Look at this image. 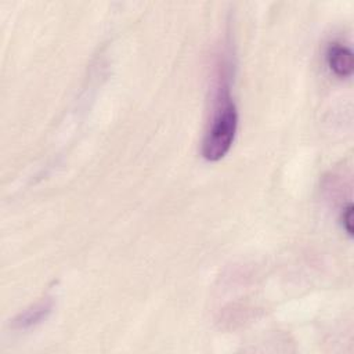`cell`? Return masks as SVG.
Listing matches in <instances>:
<instances>
[{
	"mask_svg": "<svg viewBox=\"0 0 354 354\" xmlns=\"http://www.w3.org/2000/svg\"><path fill=\"white\" fill-rule=\"evenodd\" d=\"M238 130V111L230 93L228 75L221 72L212 120L202 141V156L209 162L223 159L231 149Z\"/></svg>",
	"mask_w": 354,
	"mask_h": 354,
	"instance_id": "1",
	"label": "cell"
},
{
	"mask_svg": "<svg viewBox=\"0 0 354 354\" xmlns=\"http://www.w3.org/2000/svg\"><path fill=\"white\" fill-rule=\"evenodd\" d=\"M326 61L330 71L339 77L350 76L353 72V68H354L353 53L348 47L340 43H333L328 47Z\"/></svg>",
	"mask_w": 354,
	"mask_h": 354,
	"instance_id": "2",
	"label": "cell"
},
{
	"mask_svg": "<svg viewBox=\"0 0 354 354\" xmlns=\"http://www.w3.org/2000/svg\"><path fill=\"white\" fill-rule=\"evenodd\" d=\"M51 308H53V303L50 300L40 301V303L35 304L32 308L19 314L14 319V326L17 329H28L30 326H35V325H37L39 322H41L43 319L47 318Z\"/></svg>",
	"mask_w": 354,
	"mask_h": 354,
	"instance_id": "3",
	"label": "cell"
},
{
	"mask_svg": "<svg viewBox=\"0 0 354 354\" xmlns=\"http://www.w3.org/2000/svg\"><path fill=\"white\" fill-rule=\"evenodd\" d=\"M351 216H353V206L348 205L343 213H342V224L343 228L346 230V232L351 236L353 235V227H351Z\"/></svg>",
	"mask_w": 354,
	"mask_h": 354,
	"instance_id": "4",
	"label": "cell"
}]
</instances>
